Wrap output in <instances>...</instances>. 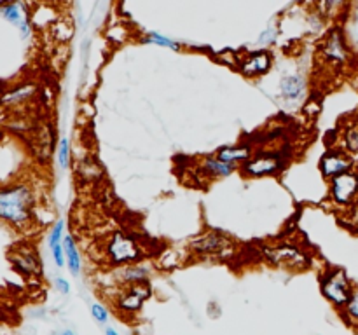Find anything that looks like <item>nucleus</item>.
Instances as JSON below:
<instances>
[{"label": "nucleus", "mask_w": 358, "mask_h": 335, "mask_svg": "<svg viewBox=\"0 0 358 335\" xmlns=\"http://www.w3.org/2000/svg\"><path fill=\"white\" fill-rule=\"evenodd\" d=\"M306 93V80L304 77L297 75H285L280 82V94H282L285 100H299Z\"/></svg>", "instance_id": "f3484780"}, {"label": "nucleus", "mask_w": 358, "mask_h": 335, "mask_svg": "<svg viewBox=\"0 0 358 335\" xmlns=\"http://www.w3.org/2000/svg\"><path fill=\"white\" fill-rule=\"evenodd\" d=\"M142 44H152V45H159V47H166L171 49V51H180V42L173 40V38L166 37V35H161L157 31H150L147 34L145 37L142 38Z\"/></svg>", "instance_id": "4be33fe9"}, {"label": "nucleus", "mask_w": 358, "mask_h": 335, "mask_svg": "<svg viewBox=\"0 0 358 335\" xmlns=\"http://www.w3.org/2000/svg\"><path fill=\"white\" fill-rule=\"evenodd\" d=\"M0 335H2V321H0Z\"/></svg>", "instance_id": "2f4dec72"}, {"label": "nucleus", "mask_w": 358, "mask_h": 335, "mask_svg": "<svg viewBox=\"0 0 358 335\" xmlns=\"http://www.w3.org/2000/svg\"><path fill=\"white\" fill-rule=\"evenodd\" d=\"M318 168H320V173L324 174V178L332 180L339 174L348 173V171L353 170V157L345 149H329L320 157Z\"/></svg>", "instance_id": "f8f14e48"}, {"label": "nucleus", "mask_w": 358, "mask_h": 335, "mask_svg": "<svg viewBox=\"0 0 358 335\" xmlns=\"http://www.w3.org/2000/svg\"><path fill=\"white\" fill-rule=\"evenodd\" d=\"M105 251L112 265H133L143 257V250L136 237L124 230H117L108 237Z\"/></svg>", "instance_id": "39448f33"}, {"label": "nucleus", "mask_w": 358, "mask_h": 335, "mask_svg": "<svg viewBox=\"0 0 358 335\" xmlns=\"http://www.w3.org/2000/svg\"><path fill=\"white\" fill-rule=\"evenodd\" d=\"M56 159L62 170H69L70 161H72V150H70V140L69 138H59L58 150H56Z\"/></svg>", "instance_id": "393cba45"}, {"label": "nucleus", "mask_w": 358, "mask_h": 335, "mask_svg": "<svg viewBox=\"0 0 358 335\" xmlns=\"http://www.w3.org/2000/svg\"><path fill=\"white\" fill-rule=\"evenodd\" d=\"M77 173H79V177L84 181H96L103 171H101V166L96 161L91 159V157H86L83 161V164H79V168H77Z\"/></svg>", "instance_id": "412c9836"}, {"label": "nucleus", "mask_w": 358, "mask_h": 335, "mask_svg": "<svg viewBox=\"0 0 358 335\" xmlns=\"http://www.w3.org/2000/svg\"><path fill=\"white\" fill-rule=\"evenodd\" d=\"M37 195L27 181L0 187V220L16 229H24L35 218Z\"/></svg>", "instance_id": "f257e3e1"}, {"label": "nucleus", "mask_w": 358, "mask_h": 335, "mask_svg": "<svg viewBox=\"0 0 358 335\" xmlns=\"http://www.w3.org/2000/svg\"><path fill=\"white\" fill-rule=\"evenodd\" d=\"M189 251L194 257L227 258L238 253V243L220 229H206L189 241Z\"/></svg>", "instance_id": "f03ea898"}, {"label": "nucleus", "mask_w": 358, "mask_h": 335, "mask_svg": "<svg viewBox=\"0 0 358 335\" xmlns=\"http://www.w3.org/2000/svg\"><path fill=\"white\" fill-rule=\"evenodd\" d=\"M35 94H37V86L34 82L17 84V86L10 87L9 91H6L0 96V105H3V107H16V105H23L30 101Z\"/></svg>", "instance_id": "4468645a"}, {"label": "nucleus", "mask_w": 358, "mask_h": 335, "mask_svg": "<svg viewBox=\"0 0 358 335\" xmlns=\"http://www.w3.org/2000/svg\"><path fill=\"white\" fill-rule=\"evenodd\" d=\"M105 335H121L114 327H105Z\"/></svg>", "instance_id": "c756f323"}, {"label": "nucleus", "mask_w": 358, "mask_h": 335, "mask_svg": "<svg viewBox=\"0 0 358 335\" xmlns=\"http://www.w3.org/2000/svg\"><path fill=\"white\" fill-rule=\"evenodd\" d=\"M55 286H56V290H58V292L62 293V295H69L70 290H72V286H70L69 279H65V278H56L55 279Z\"/></svg>", "instance_id": "c85d7f7f"}, {"label": "nucleus", "mask_w": 358, "mask_h": 335, "mask_svg": "<svg viewBox=\"0 0 358 335\" xmlns=\"http://www.w3.org/2000/svg\"><path fill=\"white\" fill-rule=\"evenodd\" d=\"M289 164L285 154L280 150H273V152H255L247 163L240 166V171L243 177L247 178H257V177H271V174H280Z\"/></svg>", "instance_id": "423d86ee"}, {"label": "nucleus", "mask_w": 358, "mask_h": 335, "mask_svg": "<svg viewBox=\"0 0 358 335\" xmlns=\"http://www.w3.org/2000/svg\"><path fill=\"white\" fill-rule=\"evenodd\" d=\"M343 145L350 154H358V121L346 126L343 131Z\"/></svg>", "instance_id": "b1692460"}, {"label": "nucleus", "mask_w": 358, "mask_h": 335, "mask_svg": "<svg viewBox=\"0 0 358 335\" xmlns=\"http://www.w3.org/2000/svg\"><path fill=\"white\" fill-rule=\"evenodd\" d=\"M273 66V54L268 51V49H259V51L250 52V54L245 56L240 61V72L243 73L245 77H250V79H255V77L266 75V73L271 70Z\"/></svg>", "instance_id": "ddd939ff"}, {"label": "nucleus", "mask_w": 358, "mask_h": 335, "mask_svg": "<svg viewBox=\"0 0 358 335\" xmlns=\"http://www.w3.org/2000/svg\"><path fill=\"white\" fill-rule=\"evenodd\" d=\"M63 250H65L66 257V267H69L70 274L79 276L80 269H83V258H80V251L77 248L76 239H73L72 234H66L63 237Z\"/></svg>", "instance_id": "a211bd4d"}, {"label": "nucleus", "mask_w": 358, "mask_h": 335, "mask_svg": "<svg viewBox=\"0 0 358 335\" xmlns=\"http://www.w3.org/2000/svg\"><path fill=\"white\" fill-rule=\"evenodd\" d=\"M51 255H52V260H55L56 267H65L66 265V257H65V250H63V243L58 244V246L51 248Z\"/></svg>", "instance_id": "cd10ccee"}, {"label": "nucleus", "mask_w": 358, "mask_h": 335, "mask_svg": "<svg viewBox=\"0 0 358 335\" xmlns=\"http://www.w3.org/2000/svg\"><path fill=\"white\" fill-rule=\"evenodd\" d=\"M58 335H77V334H76V332H73V330H70V328H65V330L59 332Z\"/></svg>", "instance_id": "7c9ffc66"}, {"label": "nucleus", "mask_w": 358, "mask_h": 335, "mask_svg": "<svg viewBox=\"0 0 358 335\" xmlns=\"http://www.w3.org/2000/svg\"><path fill=\"white\" fill-rule=\"evenodd\" d=\"M9 262L23 278H42V260L31 243H17L9 250Z\"/></svg>", "instance_id": "0eeeda50"}, {"label": "nucleus", "mask_w": 358, "mask_h": 335, "mask_svg": "<svg viewBox=\"0 0 358 335\" xmlns=\"http://www.w3.org/2000/svg\"><path fill=\"white\" fill-rule=\"evenodd\" d=\"M90 313H91V316H93V320L96 321L98 325H101V327H107L108 318H110V313H108V309L103 306V304L93 302V304H91V307H90Z\"/></svg>", "instance_id": "a878e982"}, {"label": "nucleus", "mask_w": 358, "mask_h": 335, "mask_svg": "<svg viewBox=\"0 0 358 335\" xmlns=\"http://www.w3.org/2000/svg\"><path fill=\"white\" fill-rule=\"evenodd\" d=\"M150 295H152V286L149 281L126 285L115 299L114 306L122 316H133L142 309L143 304L150 299Z\"/></svg>", "instance_id": "6e6552de"}, {"label": "nucleus", "mask_w": 358, "mask_h": 335, "mask_svg": "<svg viewBox=\"0 0 358 335\" xmlns=\"http://www.w3.org/2000/svg\"><path fill=\"white\" fill-rule=\"evenodd\" d=\"M63 230H65V222H63V220H58V222L52 225L51 232H49V237H48L49 248H55L63 243V237H65L63 236Z\"/></svg>", "instance_id": "bb28decb"}, {"label": "nucleus", "mask_w": 358, "mask_h": 335, "mask_svg": "<svg viewBox=\"0 0 358 335\" xmlns=\"http://www.w3.org/2000/svg\"><path fill=\"white\" fill-rule=\"evenodd\" d=\"M236 170H240V168L234 166V164L222 163L220 159H217L215 154L203 157L201 164H199V171L210 178H226L233 174Z\"/></svg>", "instance_id": "dca6fc26"}, {"label": "nucleus", "mask_w": 358, "mask_h": 335, "mask_svg": "<svg viewBox=\"0 0 358 335\" xmlns=\"http://www.w3.org/2000/svg\"><path fill=\"white\" fill-rule=\"evenodd\" d=\"M149 269L143 267V265L133 264V265H126L122 269V281L124 285H135V283H142V281H149Z\"/></svg>", "instance_id": "aec40b11"}, {"label": "nucleus", "mask_w": 358, "mask_h": 335, "mask_svg": "<svg viewBox=\"0 0 358 335\" xmlns=\"http://www.w3.org/2000/svg\"><path fill=\"white\" fill-rule=\"evenodd\" d=\"M329 195L339 206H350L358 198V173L348 171L329 181Z\"/></svg>", "instance_id": "9d476101"}, {"label": "nucleus", "mask_w": 358, "mask_h": 335, "mask_svg": "<svg viewBox=\"0 0 358 335\" xmlns=\"http://www.w3.org/2000/svg\"><path fill=\"white\" fill-rule=\"evenodd\" d=\"M343 316V320L350 325V327L357 328L358 330V288L353 290L352 299L348 300V304L345 306V309L339 311Z\"/></svg>", "instance_id": "5701e85b"}, {"label": "nucleus", "mask_w": 358, "mask_h": 335, "mask_svg": "<svg viewBox=\"0 0 358 335\" xmlns=\"http://www.w3.org/2000/svg\"><path fill=\"white\" fill-rule=\"evenodd\" d=\"M261 253L271 265L289 269V271H306L313 264V257L310 251L296 243L262 244Z\"/></svg>", "instance_id": "7ed1b4c3"}, {"label": "nucleus", "mask_w": 358, "mask_h": 335, "mask_svg": "<svg viewBox=\"0 0 358 335\" xmlns=\"http://www.w3.org/2000/svg\"><path fill=\"white\" fill-rule=\"evenodd\" d=\"M254 149L252 145H245V143H240V145H227L220 147L215 152L217 159H220L222 163L234 164V166L240 168L241 164L247 163L252 156H254Z\"/></svg>", "instance_id": "2eb2a0df"}, {"label": "nucleus", "mask_w": 358, "mask_h": 335, "mask_svg": "<svg viewBox=\"0 0 358 335\" xmlns=\"http://www.w3.org/2000/svg\"><path fill=\"white\" fill-rule=\"evenodd\" d=\"M353 290L355 288H353L345 269L327 267L320 274V293L338 311L345 309L348 300L352 299Z\"/></svg>", "instance_id": "20e7f679"}, {"label": "nucleus", "mask_w": 358, "mask_h": 335, "mask_svg": "<svg viewBox=\"0 0 358 335\" xmlns=\"http://www.w3.org/2000/svg\"><path fill=\"white\" fill-rule=\"evenodd\" d=\"M56 143V129L52 128L51 122H38L34 128L31 135V154L37 157L38 163L48 164L51 161L52 152H55Z\"/></svg>", "instance_id": "9b49d317"}, {"label": "nucleus", "mask_w": 358, "mask_h": 335, "mask_svg": "<svg viewBox=\"0 0 358 335\" xmlns=\"http://www.w3.org/2000/svg\"><path fill=\"white\" fill-rule=\"evenodd\" d=\"M320 56L324 61L331 63V65H343V63L348 61L350 49L346 45V38L341 27H334L325 35L320 45Z\"/></svg>", "instance_id": "1a4fd4ad"}, {"label": "nucleus", "mask_w": 358, "mask_h": 335, "mask_svg": "<svg viewBox=\"0 0 358 335\" xmlns=\"http://www.w3.org/2000/svg\"><path fill=\"white\" fill-rule=\"evenodd\" d=\"M0 16H2L6 21H9V23L16 24L17 28H20L21 24L27 23V21H30L28 6L23 2L3 3V7L0 9Z\"/></svg>", "instance_id": "6ab92c4d"}]
</instances>
